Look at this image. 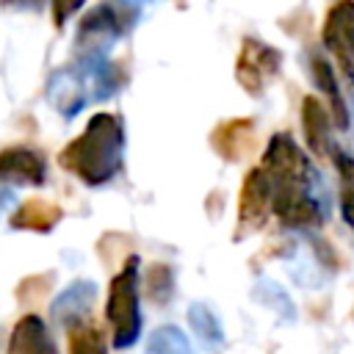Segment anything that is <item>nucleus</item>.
Returning a JSON list of instances; mask_svg holds the SVG:
<instances>
[{
	"label": "nucleus",
	"mask_w": 354,
	"mask_h": 354,
	"mask_svg": "<svg viewBox=\"0 0 354 354\" xmlns=\"http://www.w3.org/2000/svg\"><path fill=\"white\" fill-rule=\"evenodd\" d=\"M260 166L271 177V183H307L315 180V169L304 149L293 141L290 133H274L263 152Z\"/></svg>",
	"instance_id": "5"
},
{
	"label": "nucleus",
	"mask_w": 354,
	"mask_h": 354,
	"mask_svg": "<svg viewBox=\"0 0 354 354\" xmlns=\"http://www.w3.org/2000/svg\"><path fill=\"white\" fill-rule=\"evenodd\" d=\"M321 41L335 58L343 83L354 91V0H335L321 25Z\"/></svg>",
	"instance_id": "4"
},
{
	"label": "nucleus",
	"mask_w": 354,
	"mask_h": 354,
	"mask_svg": "<svg viewBox=\"0 0 354 354\" xmlns=\"http://www.w3.org/2000/svg\"><path fill=\"white\" fill-rule=\"evenodd\" d=\"M138 254H130L116 277H111L105 318L111 324L113 348H130L141 337V288H138Z\"/></svg>",
	"instance_id": "3"
},
{
	"label": "nucleus",
	"mask_w": 354,
	"mask_h": 354,
	"mask_svg": "<svg viewBox=\"0 0 354 354\" xmlns=\"http://www.w3.org/2000/svg\"><path fill=\"white\" fill-rule=\"evenodd\" d=\"M252 138V122L246 119H232L227 124H221L213 136V147L224 155V158H238Z\"/></svg>",
	"instance_id": "16"
},
{
	"label": "nucleus",
	"mask_w": 354,
	"mask_h": 354,
	"mask_svg": "<svg viewBox=\"0 0 354 354\" xmlns=\"http://www.w3.org/2000/svg\"><path fill=\"white\" fill-rule=\"evenodd\" d=\"M69 354H108V343L97 326L80 324L69 329Z\"/></svg>",
	"instance_id": "19"
},
{
	"label": "nucleus",
	"mask_w": 354,
	"mask_h": 354,
	"mask_svg": "<svg viewBox=\"0 0 354 354\" xmlns=\"http://www.w3.org/2000/svg\"><path fill=\"white\" fill-rule=\"evenodd\" d=\"M274 213V185L263 166H254L246 171L241 185V202H238V227L241 230H257L266 224V218Z\"/></svg>",
	"instance_id": "8"
},
{
	"label": "nucleus",
	"mask_w": 354,
	"mask_h": 354,
	"mask_svg": "<svg viewBox=\"0 0 354 354\" xmlns=\"http://www.w3.org/2000/svg\"><path fill=\"white\" fill-rule=\"evenodd\" d=\"M301 130H304V141L310 147L313 155L324 158V155H332V119H329V111L326 105L307 94L301 100Z\"/></svg>",
	"instance_id": "12"
},
{
	"label": "nucleus",
	"mask_w": 354,
	"mask_h": 354,
	"mask_svg": "<svg viewBox=\"0 0 354 354\" xmlns=\"http://www.w3.org/2000/svg\"><path fill=\"white\" fill-rule=\"evenodd\" d=\"M149 296L152 299H158L160 304L163 301H169V296H171V288H174V277H171V268L169 266H152V271H149Z\"/></svg>",
	"instance_id": "20"
},
{
	"label": "nucleus",
	"mask_w": 354,
	"mask_h": 354,
	"mask_svg": "<svg viewBox=\"0 0 354 354\" xmlns=\"http://www.w3.org/2000/svg\"><path fill=\"white\" fill-rule=\"evenodd\" d=\"M188 326L194 329L196 340L202 343V348L207 351H218L224 346V326L218 321V315L210 310V304L205 301H194L188 307Z\"/></svg>",
	"instance_id": "14"
},
{
	"label": "nucleus",
	"mask_w": 354,
	"mask_h": 354,
	"mask_svg": "<svg viewBox=\"0 0 354 354\" xmlns=\"http://www.w3.org/2000/svg\"><path fill=\"white\" fill-rule=\"evenodd\" d=\"M122 6H127V8H141V6H147L149 0H119Z\"/></svg>",
	"instance_id": "22"
},
{
	"label": "nucleus",
	"mask_w": 354,
	"mask_h": 354,
	"mask_svg": "<svg viewBox=\"0 0 354 354\" xmlns=\"http://www.w3.org/2000/svg\"><path fill=\"white\" fill-rule=\"evenodd\" d=\"M282 64V53L260 39H243L238 61H235V77L246 88V94H263L266 86L277 77Z\"/></svg>",
	"instance_id": "7"
},
{
	"label": "nucleus",
	"mask_w": 354,
	"mask_h": 354,
	"mask_svg": "<svg viewBox=\"0 0 354 354\" xmlns=\"http://www.w3.org/2000/svg\"><path fill=\"white\" fill-rule=\"evenodd\" d=\"M122 36V19L111 6H94L77 25L75 53L77 58H108L111 47Z\"/></svg>",
	"instance_id": "6"
},
{
	"label": "nucleus",
	"mask_w": 354,
	"mask_h": 354,
	"mask_svg": "<svg viewBox=\"0 0 354 354\" xmlns=\"http://www.w3.org/2000/svg\"><path fill=\"white\" fill-rule=\"evenodd\" d=\"M58 221H61V207L44 199H28L11 216L14 230H33V232H50Z\"/></svg>",
	"instance_id": "13"
},
{
	"label": "nucleus",
	"mask_w": 354,
	"mask_h": 354,
	"mask_svg": "<svg viewBox=\"0 0 354 354\" xmlns=\"http://www.w3.org/2000/svg\"><path fill=\"white\" fill-rule=\"evenodd\" d=\"M83 3H86V0H50L55 28H64V25H66V19H72V17L83 8Z\"/></svg>",
	"instance_id": "21"
},
{
	"label": "nucleus",
	"mask_w": 354,
	"mask_h": 354,
	"mask_svg": "<svg viewBox=\"0 0 354 354\" xmlns=\"http://www.w3.org/2000/svg\"><path fill=\"white\" fill-rule=\"evenodd\" d=\"M144 354H196V351H194L188 335H185L180 326L163 324V326H158V329L149 335Z\"/></svg>",
	"instance_id": "17"
},
{
	"label": "nucleus",
	"mask_w": 354,
	"mask_h": 354,
	"mask_svg": "<svg viewBox=\"0 0 354 354\" xmlns=\"http://www.w3.org/2000/svg\"><path fill=\"white\" fill-rule=\"evenodd\" d=\"M6 354H61V351L47 321L36 313H28L14 324Z\"/></svg>",
	"instance_id": "10"
},
{
	"label": "nucleus",
	"mask_w": 354,
	"mask_h": 354,
	"mask_svg": "<svg viewBox=\"0 0 354 354\" xmlns=\"http://www.w3.org/2000/svg\"><path fill=\"white\" fill-rule=\"evenodd\" d=\"M313 75H315L318 88H321V91L326 94V100H329V108H332L335 122H337L340 127H348V111H346V102H343V97H340V83H337V77H335L329 61H324V58L315 55V58H313Z\"/></svg>",
	"instance_id": "15"
},
{
	"label": "nucleus",
	"mask_w": 354,
	"mask_h": 354,
	"mask_svg": "<svg viewBox=\"0 0 354 354\" xmlns=\"http://www.w3.org/2000/svg\"><path fill=\"white\" fill-rule=\"evenodd\" d=\"M335 169L340 174V216L354 230V158L348 152H332Z\"/></svg>",
	"instance_id": "18"
},
{
	"label": "nucleus",
	"mask_w": 354,
	"mask_h": 354,
	"mask_svg": "<svg viewBox=\"0 0 354 354\" xmlns=\"http://www.w3.org/2000/svg\"><path fill=\"white\" fill-rule=\"evenodd\" d=\"M0 180L17 185H44L47 163L30 147H8L0 152Z\"/></svg>",
	"instance_id": "11"
},
{
	"label": "nucleus",
	"mask_w": 354,
	"mask_h": 354,
	"mask_svg": "<svg viewBox=\"0 0 354 354\" xmlns=\"http://www.w3.org/2000/svg\"><path fill=\"white\" fill-rule=\"evenodd\" d=\"M58 163L86 185L111 183L124 163V127L119 116L94 113L86 130L61 149Z\"/></svg>",
	"instance_id": "1"
},
{
	"label": "nucleus",
	"mask_w": 354,
	"mask_h": 354,
	"mask_svg": "<svg viewBox=\"0 0 354 354\" xmlns=\"http://www.w3.org/2000/svg\"><path fill=\"white\" fill-rule=\"evenodd\" d=\"M94 299H97V285L91 279H75L72 285H66L53 299L50 315H53V321H58L69 332V329H75L80 324H88Z\"/></svg>",
	"instance_id": "9"
},
{
	"label": "nucleus",
	"mask_w": 354,
	"mask_h": 354,
	"mask_svg": "<svg viewBox=\"0 0 354 354\" xmlns=\"http://www.w3.org/2000/svg\"><path fill=\"white\" fill-rule=\"evenodd\" d=\"M119 83L122 75L108 58H75L72 66H61L50 75L44 94L58 116L75 119L86 105L113 97Z\"/></svg>",
	"instance_id": "2"
}]
</instances>
